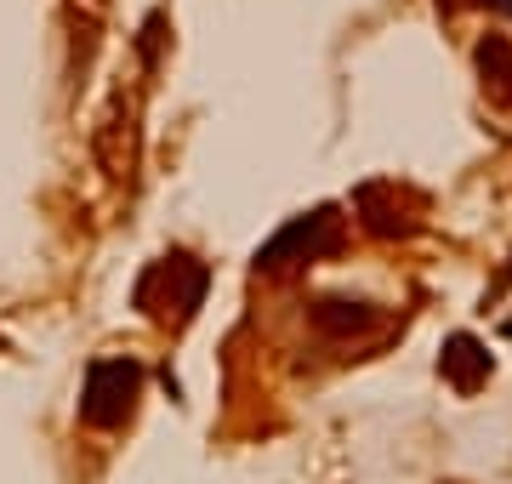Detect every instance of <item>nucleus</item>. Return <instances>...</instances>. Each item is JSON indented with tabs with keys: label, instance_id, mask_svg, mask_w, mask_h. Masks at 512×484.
Returning <instances> with one entry per match:
<instances>
[{
	"label": "nucleus",
	"instance_id": "6e6552de",
	"mask_svg": "<svg viewBox=\"0 0 512 484\" xmlns=\"http://www.w3.org/2000/svg\"><path fill=\"white\" fill-rule=\"evenodd\" d=\"M478 6H495V12H507L512 18V0H478Z\"/></svg>",
	"mask_w": 512,
	"mask_h": 484
},
{
	"label": "nucleus",
	"instance_id": "f257e3e1",
	"mask_svg": "<svg viewBox=\"0 0 512 484\" xmlns=\"http://www.w3.org/2000/svg\"><path fill=\"white\" fill-rule=\"evenodd\" d=\"M205 285H211V268H205L200 257H188V251H171V257L143 268L131 302H137L154 325H188V319L200 314Z\"/></svg>",
	"mask_w": 512,
	"mask_h": 484
},
{
	"label": "nucleus",
	"instance_id": "423d86ee",
	"mask_svg": "<svg viewBox=\"0 0 512 484\" xmlns=\"http://www.w3.org/2000/svg\"><path fill=\"white\" fill-rule=\"evenodd\" d=\"M478 80H484V92L495 97V103H512V40L507 35H484L478 40Z\"/></svg>",
	"mask_w": 512,
	"mask_h": 484
},
{
	"label": "nucleus",
	"instance_id": "0eeeda50",
	"mask_svg": "<svg viewBox=\"0 0 512 484\" xmlns=\"http://www.w3.org/2000/svg\"><path fill=\"white\" fill-rule=\"evenodd\" d=\"M313 325L325 336H359L376 325V302H348V297H319L313 302Z\"/></svg>",
	"mask_w": 512,
	"mask_h": 484
},
{
	"label": "nucleus",
	"instance_id": "f03ea898",
	"mask_svg": "<svg viewBox=\"0 0 512 484\" xmlns=\"http://www.w3.org/2000/svg\"><path fill=\"white\" fill-rule=\"evenodd\" d=\"M137 393H143V365L126 354L114 359H92V371H86V388H80V422L97 433H114L131 422V410H137Z\"/></svg>",
	"mask_w": 512,
	"mask_h": 484
},
{
	"label": "nucleus",
	"instance_id": "20e7f679",
	"mask_svg": "<svg viewBox=\"0 0 512 484\" xmlns=\"http://www.w3.org/2000/svg\"><path fill=\"white\" fill-rule=\"evenodd\" d=\"M359 217H365L370 234H382V240H399V234H410L416 228V217H410V200L399 194V183H370L359 188Z\"/></svg>",
	"mask_w": 512,
	"mask_h": 484
},
{
	"label": "nucleus",
	"instance_id": "7ed1b4c3",
	"mask_svg": "<svg viewBox=\"0 0 512 484\" xmlns=\"http://www.w3.org/2000/svg\"><path fill=\"white\" fill-rule=\"evenodd\" d=\"M342 251V217L319 205V211H302L279 228L274 240L256 251V274H291V268H308V262Z\"/></svg>",
	"mask_w": 512,
	"mask_h": 484
},
{
	"label": "nucleus",
	"instance_id": "39448f33",
	"mask_svg": "<svg viewBox=\"0 0 512 484\" xmlns=\"http://www.w3.org/2000/svg\"><path fill=\"white\" fill-rule=\"evenodd\" d=\"M439 376L461 393H478L484 382H490V348H484L478 336L456 331L450 342H444V354H439Z\"/></svg>",
	"mask_w": 512,
	"mask_h": 484
}]
</instances>
